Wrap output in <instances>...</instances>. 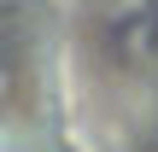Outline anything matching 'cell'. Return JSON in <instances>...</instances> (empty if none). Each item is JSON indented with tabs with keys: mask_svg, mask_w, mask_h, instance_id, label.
I'll return each instance as SVG.
<instances>
[{
	"mask_svg": "<svg viewBox=\"0 0 158 152\" xmlns=\"http://www.w3.org/2000/svg\"><path fill=\"white\" fill-rule=\"evenodd\" d=\"M0 6H18V0H0Z\"/></svg>",
	"mask_w": 158,
	"mask_h": 152,
	"instance_id": "1",
	"label": "cell"
}]
</instances>
